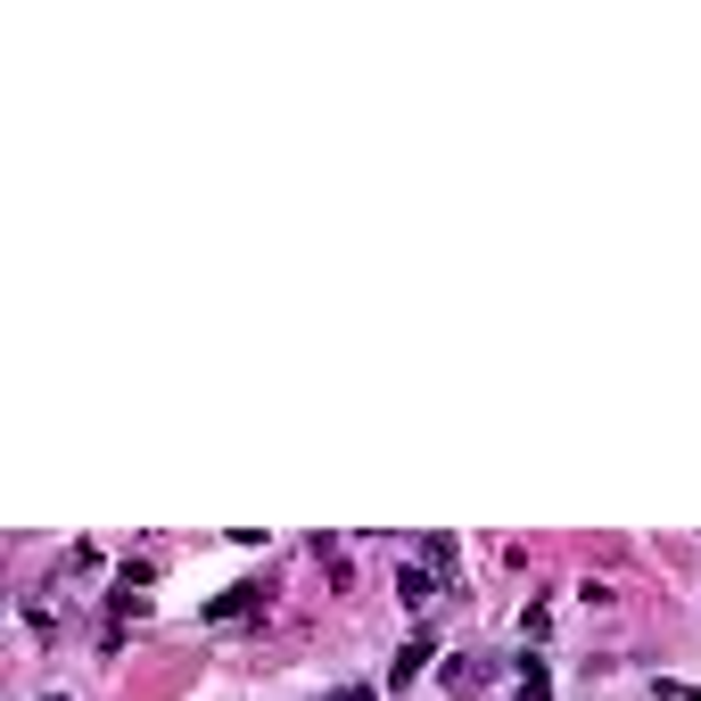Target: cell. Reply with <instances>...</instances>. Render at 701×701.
I'll return each mask as SVG.
<instances>
[{
    "label": "cell",
    "mask_w": 701,
    "mask_h": 701,
    "mask_svg": "<svg viewBox=\"0 0 701 701\" xmlns=\"http://www.w3.org/2000/svg\"><path fill=\"white\" fill-rule=\"evenodd\" d=\"M264 594H273L264 578H240V586H223L215 603H206V619H248V610H264Z\"/></svg>",
    "instance_id": "cell-1"
},
{
    "label": "cell",
    "mask_w": 701,
    "mask_h": 701,
    "mask_svg": "<svg viewBox=\"0 0 701 701\" xmlns=\"http://www.w3.org/2000/svg\"><path fill=\"white\" fill-rule=\"evenodd\" d=\"M479 685H487V661H479V652H454V661H445V693H479Z\"/></svg>",
    "instance_id": "cell-2"
},
{
    "label": "cell",
    "mask_w": 701,
    "mask_h": 701,
    "mask_svg": "<svg viewBox=\"0 0 701 701\" xmlns=\"http://www.w3.org/2000/svg\"><path fill=\"white\" fill-rule=\"evenodd\" d=\"M429 661H438V644H429V635H413V644L396 652V661H388V685H413V677H421Z\"/></svg>",
    "instance_id": "cell-3"
},
{
    "label": "cell",
    "mask_w": 701,
    "mask_h": 701,
    "mask_svg": "<svg viewBox=\"0 0 701 701\" xmlns=\"http://www.w3.org/2000/svg\"><path fill=\"white\" fill-rule=\"evenodd\" d=\"M396 594H405L413 610H429L438 603V570H396Z\"/></svg>",
    "instance_id": "cell-4"
},
{
    "label": "cell",
    "mask_w": 701,
    "mask_h": 701,
    "mask_svg": "<svg viewBox=\"0 0 701 701\" xmlns=\"http://www.w3.org/2000/svg\"><path fill=\"white\" fill-rule=\"evenodd\" d=\"M429 570H438V578L462 570V545H454V536H429Z\"/></svg>",
    "instance_id": "cell-5"
},
{
    "label": "cell",
    "mask_w": 701,
    "mask_h": 701,
    "mask_svg": "<svg viewBox=\"0 0 701 701\" xmlns=\"http://www.w3.org/2000/svg\"><path fill=\"white\" fill-rule=\"evenodd\" d=\"M520 693H528V701H545V693H554V677H545V661H520Z\"/></svg>",
    "instance_id": "cell-6"
},
{
    "label": "cell",
    "mask_w": 701,
    "mask_h": 701,
    "mask_svg": "<svg viewBox=\"0 0 701 701\" xmlns=\"http://www.w3.org/2000/svg\"><path fill=\"white\" fill-rule=\"evenodd\" d=\"M331 701H371V693H364V685H338V693H331Z\"/></svg>",
    "instance_id": "cell-7"
},
{
    "label": "cell",
    "mask_w": 701,
    "mask_h": 701,
    "mask_svg": "<svg viewBox=\"0 0 701 701\" xmlns=\"http://www.w3.org/2000/svg\"><path fill=\"white\" fill-rule=\"evenodd\" d=\"M41 701H67V693H41Z\"/></svg>",
    "instance_id": "cell-8"
}]
</instances>
